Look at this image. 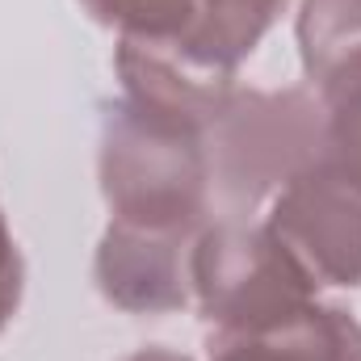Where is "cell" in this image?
Here are the masks:
<instances>
[{"label":"cell","mask_w":361,"mask_h":361,"mask_svg":"<svg viewBox=\"0 0 361 361\" xmlns=\"http://www.w3.org/2000/svg\"><path fill=\"white\" fill-rule=\"evenodd\" d=\"M97 180L109 219L118 223L189 240L214 223L202 118L118 97L101 118Z\"/></svg>","instance_id":"obj_1"},{"label":"cell","mask_w":361,"mask_h":361,"mask_svg":"<svg viewBox=\"0 0 361 361\" xmlns=\"http://www.w3.org/2000/svg\"><path fill=\"white\" fill-rule=\"evenodd\" d=\"M319 147V109L311 89L235 85L206 122V160L219 219H252L281 185L307 173Z\"/></svg>","instance_id":"obj_2"},{"label":"cell","mask_w":361,"mask_h":361,"mask_svg":"<svg viewBox=\"0 0 361 361\" xmlns=\"http://www.w3.org/2000/svg\"><path fill=\"white\" fill-rule=\"evenodd\" d=\"M319 286L265 219L206 223L189 248V302L210 332H257L298 315Z\"/></svg>","instance_id":"obj_3"},{"label":"cell","mask_w":361,"mask_h":361,"mask_svg":"<svg viewBox=\"0 0 361 361\" xmlns=\"http://www.w3.org/2000/svg\"><path fill=\"white\" fill-rule=\"evenodd\" d=\"M265 227L311 273L315 286H361V193L307 169L265 206Z\"/></svg>","instance_id":"obj_4"},{"label":"cell","mask_w":361,"mask_h":361,"mask_svg":"<svg viewBox=\"0 0 361 361\" xmlns=\"http://www.w3.org/2000/svg\"><path fill=\"white\" fill-rule=\"evenodd\" d=\"M193 240L109 219L97 244V261H92L101 298L126 315H173L180 307H189Z\"/></svg>","instance_id":"obj_5"},{"label":"cell","mask_w":361,"mask_h":361,"mask_svg":"<svg viewBox=\"0 0 361 361\" xmlns=\"http://www.w3.org/2000/svg\"><path fill=\"white\" fill-rule=\"evenodd\" d=\"M290 0H193V17L173 47H156L193 76L231 85L240 80L244 59L265 42L281 21ZM143 47V42H139Z\"/></svg>","instance_id":"obj_6"},{"label":"cell","mask_w":361,"mask_h":361,"mask_svg":"<svg viewBox=\"0 0 361 361\" xmlns=\"http://www.w3.org/2000/svg\"><path fill=\"white\" fill-rule=\"evenodd\" d=\"M210 361H361V324L345 307L311 302L257 332H210Z\"/></svg>","instance_id":"obj_7"},{"label":"cell","mask_w":361,"mask_h":361,"mask_svg":"<svg viewBox=\"0 0 361 361\" xmlns=\"http://www.w3.org/2000/svg\"><path fill=\"white\" fill-rule=\"evenodd\" d=\"M307 89L319 109V147L311 169L361 193V55L307 80Z\"/></svg>","instance_id":"obj_8"},{"label":"cell","mask_w":361,"mask_h":361,"mask_svg":"<svg viewBox=\"0 0 361 361\" xmlns=\"http://www.w3.org/2000/svg\"><path fill=\"white\" fill-rule=\"evenodd\" d=\"M294 38L307 80L361 55V0H302Z\"/></svg>","instance_id":"obj_9"},{"label":"cell","mask_w":361,"mask_h":361,"mask_svg":"<svg viewBox=\"0 0 361 361\" xmlns=\"http://www.w3.org/2000/svg\"><path fill=\"white\" fill-rule=\"evenodd\" d=\"M80 4L118 34V42H143V47H173L193 17V0H80Z\"/></svg>","instance_id":"obj_10"},{"label":"cell","mask_w":361,"mask_h":361,"mask_svg":"<svg viewBox=\"0 0 361 361\" xmlns=\"http://www.w3.org/2000/svg\"><path fill=\"white\" fill-rule=\"evenodd\" d=\"M21 294H25V261H21V248H17V240L4 223V210H0V332L17 319Z\"/></svg>","instance_id":"obj_11"},{"label":"cell","mask_w":361,"mask_h":361,"mask_svg":"<svg viewBox=\"0 0 361 361\" xmlns=\"http://www.w3.org/2000/svg\"><path fill=\"white\" fill-rule=\"evenodd\" d=\"M126 361H193V357H189V353H180V349H169V345H147V349L130 353Z\"/></svg>","instance_id":"obj_12"}]
</instances>
